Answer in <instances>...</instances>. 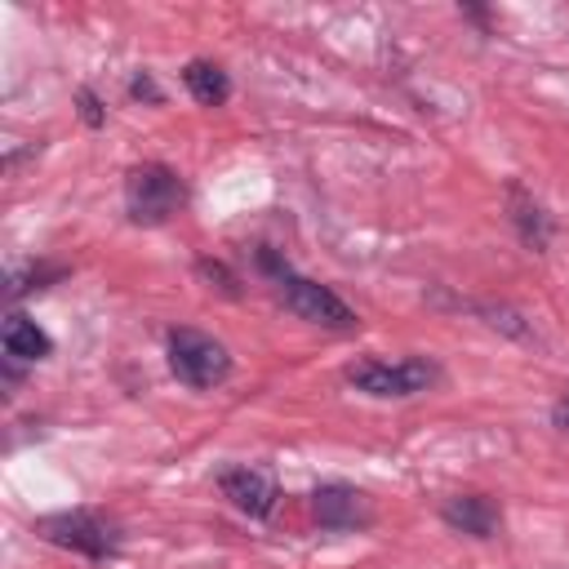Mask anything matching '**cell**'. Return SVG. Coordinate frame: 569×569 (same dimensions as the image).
<instances>
[{
	"label": "cell",
	"instance_id": "1",
	"mask_svg": "<svg viewBox=\"0 0 569 569\" xmlns=\"http://www.w3.org/2000/svg\"><path fill=\"white\" fill-rule=\"evenodd\" d=\"M258 267L271 276V289H276V298L284 302V311H293L298 320H307V325H320V329H333V333H351L356 325H360V316L329 289V284H320V280H311V276H302V271H293L280 253H271V249H262L258 253Z\"/></svg>",
	"mask_w": 569,
	"mask_h": 569
},
{
	"label": "cell",
	"instance_id": "2",
	"mask_svg": "<svg viewBox=\"0 0 569 569\" xmlns=\"http://www.w3.org/2000/svg\"><path fill=\"white\" fill-rule=\"evenodd\" d=\"M187 204V182L164 160H142L124 173V213L133 227H164Z\"/></svg>",
	"mask_w": 569,
	"mask_h": 569
},
{
	"label": "cell",
	"instance_id": "3",
	"mask_svg": "<svg viewBox=\"0 0 569 569\" xmlns=\"http://www.w3.org/2000/svg\"><path fill=\"white\" fill-rule=\"evenodd\" d=\"M347 382L373 400H409V396H422L440 382V365L427 356H405V360L365 356V360L347 365Z\"/></svg>",
	"mask_w": 569,
	"mask_h": 569
},
{
	"label": "cell",
	"instance_id": "4",
	"mask_svg": "<svg viewBox=\"0 0 569 569\" xmlns=\"http://www.w3.org/2000/svg\"><path fill=\"white\" fill-rule=\"evenodd\" d=\"M164 356H169V373L191 391H213L231 378V351L213 333H200V329H187V325L169 329Z\"/></svg>",
	"mask_w": 569,
	"mask_h": 569
},
{
	"label": "cell",
	"instance_id": "5",
	"mask_svg": "<svg viewBox=\"0 0 569 569\" xmlns=\"http://www.w3.org/2000/svg\"><path fill=\"white\" fill-rule=\"evenodd\" d=\"M36 533L49 538L53 547L80 551L89 560H116L120 556V533L111 520L93 516V511H53L36 520Z\"/></svg>",
	"mask_w": 569,
	"mask_h": 569
},
{
	"label": "cell",
	"instance_id": "6",
	"mask_svg": "<svg viewBox=\"0 0 569 569\" xmlns=\"http://www.w3.org/2000/svg\"><path fill=\"white\" fill-rule=\"evenodd\" d=\"M311 516L320 529L329 533H356V529H369L373 525V507L369 498L347 485V480H325L311 489Z\"/></svg>",
	"mask_w": 569,
	"mask_h": 569
},
{
	"label": "cell",
	"instance_id": "7",
	"mask_svg": "<svg viewBox=\"0 0 569 569\" xmlns=\"http://www.w3.org/2000/svg\"><path fill=\"white\" fill-rule=\"evenodd\" d=\"M218 493L249 520H267L280 502V489L262 467H222L218 471Z\"/></svg>",
	"mask_w": 569,
	"mask_h": 569
},
{
	"label": "cell",
	"instance_id": "8",
	"mask_svg": "<svg viewBox=\"0 0 569 569\" xmlns=\"http://www.w3.org/2000/svg\"><path fill=\"white\" fill-rule=\"evenodd\" d=\"M440 520H445L453 533H467V538H476V542H489V538H498V529H502V507H498V498H489V493H453V498L440 502Z\"/></svg>",
	"mask_w": 569,
	"mask_h": 569
},
{
	"label": "cell",
	"instance_id": "9",
	"mask_svg": "<svg viewBox=\"0 0 569 569\" xmlns=\"http://www.w3.org/2000/svg\"><path fill=\"white\" fill-rule=\"evenodd\" d=\"M507 222H511V231L520 236V244L525 249H533V253H547V244H551V213L542 209V200L525 187V182H507Z\"/></svg>",
	"mask_w": 569,
	"mask_h": 569
},
{
	"label": "cell",
	"instance_id": "10",
	"mask_svg": "<svg viewBox=\"0 0 569 569\" xmlns=\"http://www.w3.org/2000/svg\"><path fill=\"white\" fill-rule=\"evenodd\" d=\"M0 342H4V360H13V365H36V360H49L53 356V338L27 311H9L4 316Z\"/></svg>",
	"mask_w": 569,
	"mask_h": 569
},
{
	"label": "cell",
	"instance_id": "11",
	"mask_svg": "<svg viewBox=\"0 0 569 569\" xmlns=\"http://www.w3.org/2000/svg\"><path fill=\"white\" fill-rule=\"evenodd\" d=\"M182 84H187V93H191L200 107H222V102L231 98V76H227L213 58H191V62L182 67Z\"/></svg>",
	"mask_w": 569,
	"mask_h": 569
},
{
	"label": "cell",
	"instance_id": "12",
	"mask_svg": "<svg viewBox=\"0 0 569 569\" xmlns=\"http://www.w3.org/2000/svg\"><path fill=\"white\" fill-rule=\"evenodd\" d=\"M62 276H67V267H62V262H27V267H13V271H9L4 293L18 302V298H27V293H40V289L58 284Z\"/></svg>",
	"mask_w": 569,
	"mask_h": 569
},
{
	"label": "cell",
	"instance_id": "13",
	"mask_svg": "<svg viewBox=\"0 0 569 569\" xmlns=\"http://www.w3.org/2000/svg\"><path fill=\"white\" fill-rule=\"evenodd\" d=\"M471 311H476V316H485V325H489V329H498V333H507V338H520V342H529V338H533L529 320H525L516 307H507V302H471Z\"/></svg>",
	"mask_w": 569,
	"mask_h": 569
},
{
	"label": "cell",
	"instance_id": "14",
	"mask_svg": "<svg viewBox=\"0 0 569 569\" xmlns=\"http://www.w3.org/2000/svg\"><path fill=\"white\" fill-rule=\"evenodd\" d=\"M76 107H80V120H84L89 129H102V124H107V107H102V98H98L89 84L76 89Z\"/></svg>",
	"mask_w": 569,
	"mask_h": 569
},
{
	"label": "cell",
	"instance_id": "15",
	"mask_svg": "<svg viewBox=\"0 0 569 569\" xmlns=\"http://www.w3.org/2000/svg\"><path fill=\"white\" fill-rule=\"evenodd\" d=\"M129 98L151 102V107H160V102H164V93H160V84H156V76H151L147 67H138V71L129 76Z\"/></svg>",
	"mask_w": 569,
	"mask_h": 569
},
{
	"label": "cell",
	"instance_id": "16",
	"mask_svg": "<svg viewBox=\"0 0 569 569\" xmlns=\"http://www.w3.org/2000/svg\"><path fill=\"white\" fill-rule=\"evenodd\" d=\"M196 271H200V276H209V280H218V289H227L231 298L240 293V289H236V276H231L222 262H213V258H200V262H196Z\"/></svg>",
	"mask_w": 569,
	"mask_h": 569
},
{
	"label": "cell",
	"instance_id": "17",
	"mask_svg": "<svg viewBox=\"0 0 569 569\" xmlns=\"http://www.w3.org/2000/svg\"><path fill=\"white\" fill-rule=\"evenodd\" d=\"M551 427L569 436V391H560V396H556V405H551Z\"/></svg>",
	"mask_w": 569,
	"mask_h": 569
}]
</instances>
